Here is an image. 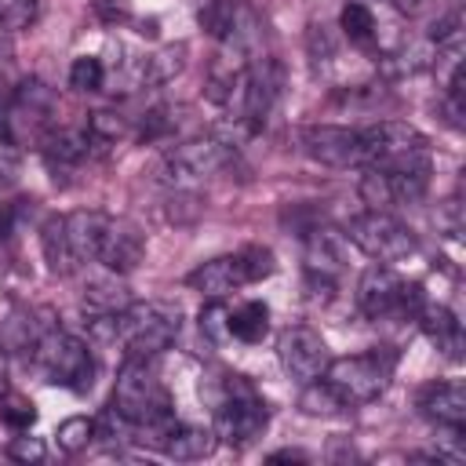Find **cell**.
Returning <instances> with one entry per match:
<instances>
[{"mask_svg": "<svg viewBox=\"0 0 466 466\" xmlns=\"http://www.w3.org/2000/svg\"><path fill=\"white\" fill-rule=\"evenodd\" d=\"M106 218L109 215H102V211H69L66 215V237H69V248H73L76 262H91L98 255Z\"/></svg>", "mask_w": 466, "mask_h": 466, "instance_id": "obj_22", "label": "cell"}, {"mask_svg": "<svg viewBox=\"0 0 466 466\" xmlns=\"http://www.w3.org/2000/svg\"><path fill=\"white\" fill-rule=\"evenodd\" d=\"M346 262H350V240H346V233H339L335 226H313V229H306V273L339 280V273L346 269Z\"/></svg>", "mask_w": 466, "mask_h": 466, "instance_id": "obj_14", "label": "cell"}, {"mask_svg": "<svg viewBox=\"0 0 466 466\" xmlns=\"http://www.w3.org/2000/svg\"><path fill=\"white\" fill-rule=\"evenodd\" d=\"M51 116H55V91L36 80V76H25L18 87H15V102H11V120H7V138L15 135H44L51 127Z\"/></svg>", "mask_w": 466, "mask_h": 466, "instance_id": "obj_13", "label": "cell"}, {"mask_svg": "<svg viewBox=\"0 0 466 466\" xmlns=\"http://www.w3.org/2000/svg\"><path fill=\"white\" fill-rule=\"evenodd\" d=\"M55 441H58V448H62L66 455H80V451L95 441V419H87V415H69V419H62L58 430H55Z\"/></svg>", "mask_w": 466, "mask_h": 466, "instance_id": "obj_28", "label": "cell"}, {"mask_svg": "<svg viewBox=\"0 0 466 466\" xmlns=\"http://www.w3.org/2000/svg\"><path fill=\"white\" fill-rule=\"evenodd\" d=\"M415 320H419L422 335H426L441 353L459 357V350H462V328H459V317H455L444 302H426Z\"/></svg>", "mask_w": 466, "mask_h": 466, "instance_id": "obj_18", "label": "cell"}, {"mask_svg": "<svg viewBox=\"0 0 466 466\" xmlns=\"http://www.w3.org/2000/svg\"><path fill=\"white\" fill-rule=\"evenodd\" d=\"M40 248H44L47 269L58 273V277H69V273L80 266L76 255H73V248H69V237H66V215H51V218L44 222V229H40Z\"/></svg>", "mask_w": 466, "mask_h": 466, "instance_id": "obj_23", "label": "cell"}, {"mask_svg": "<svg viewBox=\"0 0 466 466\" xmlns=\"http://www.w3.org/2000/svg\"><path fill=\"white\" fill-rule=\"evenodd\" d=\"M11 102H15V87L0 76V135L7 138V120H11Z\"/></svg>", "mask_w": 466, "mask_h": 466, "instance_id": "obj_38", "label": "cell"}, {"mask_svg": "<svg viewBox=\"0 0 466 466\" xmlns=\"http://www.w3.org/2000/svg\"><path fill=\"white\" fill-rule=\"evenodd\" d=\"M200 211H204V200H200L193 189H186V186H178V189L167 197V218H171L175 226L193 222Z\"/></svg>", "mask_w": 466, "mask_h": 466, "instance_id": "obj_35", "label": "cell"}, {"mask_svg": "<svg viewBox=\"0 0 466 466\" xmlns=\"http://www.w3.org/2000/svg\"><path fill=\"white\" fill-rule=\"evenodd\" d=\"M11 393V382H7V353L0 350V397Z\"/></svg>", "mask_w": 466, "mask_h": 466, "instance_id": "obj_40", "label": "cell"}, {"mask_svg": "<svg viewBox=\"0 0 466 466\" xmlns=\"http://www.w3.org/2000/svg\"><path fill=\"white\" fill-rule=\"evenodd\" d=\"M87 135L95 138V142H120L131 127H127V120L120 116V113H113V109H95V113H87Z\"/></svg>", "mask_w": 466, "mask_h": 466, "instance_id": "obj_32", "label": "cell"}, {"mask_svg": "<svg viewBox=\"0 0 466 466\" xmlns=\"http://www.w3.org/2000/svg\"><path fill=\"white\" fill-rule=\"evenodd\" d=\"M215 444H218L215 430L175 422V430L167 433V441H164L160 451H164L167 459H175V462H197V459H208V455L215 451Z\"/></svg>", "mask_w": 466, "mask_h": 466, "instance_id": "obj_20", "label": "cell"}, {"mask_svg": "<svg viewBox=\"0 0 466 466\" xmlns=\"http://www.w3.org/2000/svg\"><path fill=\"white\" fill-rule=\"evenodd\" d=\"M299 146L309 160L324 167H360V131L339 124H309L299 131Z\"/></svg>", "mask_w": 466, "mask_h": 466, "instance_id": "obj_11", "label": "cell"}, {"mask_svg": "<svg viewBox=\"0 0 466 466\" xmlns=\"http://www.w3.org/2000/svg\"><path fill=\"white\" fill-rule=\"evenodd\" d=\"M360 167H430V142L404 120H379L360 127Z\"/></svg>", "mask_w": 466, "mask_h": 466, "instance_id": "obj_4", "label": "cell"}, {"mask_svg": "<svg viewBox=\"0 0 466 466\" xmlns=\"http://www.w3.org/2000/svg\"><path fill=\"white\" fill-rule=\"evenodd\" d=\"M146 258V233L131 222V218H106L102 240H98V255L95 262H102L109 273L124 277L131 269H138V262Z\"/></svg>", "mask_w": 466, "mask_h": 466, "instance_id": "obj_12", "label": "cell"}, {"mask_svg": "<svg viewBox=\"0 0 466 466\" xmlns=\"http://www.w3.org/2000/svg\"><path fill=\"white\" fill-rule=\"evenodd\" d=\"M44 455H47L44 441L40 437H29V430H22L18 437H11V444H7V459L22 462V466H36V462H44Z\"/></svg>", "mask_w": 466, "mask_h": 466, "instance_id": "obj_37", "label": "cell"}, {"mask_svg": "<svg viewBox=\"0 0 466 466\" xmlns=\"http://www.w3.org/2000/svg\"><path fill=\"white\" fill-rule=\"evenodd\" d=\"M419 411L433 426H466V390H462V382H430L419 393Z\"/></svg>", "mask_w": 466, "mask_h": 466, "instance_id": "obj_15", "label": "cell"}, {"mask_svg": "<svg viewBox=\"0 0 466 466\" xmlns=\"http://www.w3.org/2000/svg\"><path fill=\"white\" fill-rule=\"evenodd\" d=\"M33 360L44 371V379L51 386L73 390V393H87L95 382V357L87 350L84 339L62 331V328H47L36 346H33Z\"/></svg>", "mask_w": 466, "mask_h": 466, "instance_id": "obj_3", "label": "cell"}, {"mask_svg": "<svg viewBox=\"0 0 466 466\" xmlns=\"http://www.w3.org/2000/svg\"><path fill=\"white\" fill-rule=\"evenodd\" d=\"M182 331V313L171 302H131L116 317V342L127 350V357H157L171 350V342Z\"/></svg>", "mask_w": 466, "mask_h": 466, "instance_id": "obj_1", "label": "cell"}, {"mask_svg": "<svg viewBox=\"0 0 466 466\" xmlns=\"http://www.w3.org/2000/svg\"><path fill=\"white\" fill-rule=\"evenodd\" d=\"M109 408L116 415H124L131 426L153 422L160 415H171L167 393L160 390V382H157L153 368L146 364V357H127L124 360V368L116 371V382H113Z\"/></svg>", "mask_w": 466, "mask_h": 466, "instance_id": "obj_5", "label": "cell"}, {"mask_svg": "<svg viewBox=\"0 0 466 466\" xmlns=\"http://www.w3.org/2000/svg\"><path fill=\"white\" fill-rule=\"evenodd\" d=\"M277 357H280V368L288 371V379H295L299 386L320 379L324 368H328V360H331L328 342L320 339V331H313L306 324H295V328H284L280 331Z\"/></svg>", "mask_w": 466, "mask_h": 466, "instance_id": "obj_10", "label": "cell"}, {"mask_svg": "<svg viewBox=\"0 0 466 466\" xmlns=\"http://www.w3.org/2000/svg\"><path fill=\"white\" fill-rule=\"evenodd\" d=\"M346 240H350L357 251H364L371 262H382V266H393V262L408 258V255L419 248L415 233H411L400 218H393L390 211H371V208H368L364 215L350 218Z\"/></svg>", "mask_w": 466, "mask_h": 466, "instance_id": "obj_7", "label": "cell"}, {"mask_svg": "<svg viewBox=\"0 0 466 466\" xmlns=\"http://www.w3.org/2000/svg\"><path fill=\"white\" fill-rule=\"evenodd\" d=\"M306 459H309V455L299 451V448H280V451L269 455V462H306Z\"/></svg>", "mask_w": 466, "mask_h": 466, "instance_id": "obj_39", "label": "cell"}, {"mask_svg": "<svg viewBox=\"0 0 466 466\" xmlns=\"http://www.w3.org/2000/svg\"><path fill=\"white\" fill-rule=\"evenodd\" d=\"M237 262H240L244 284H258V280L273 277V269H277L273 251H269V248H262V244H248L244 251H237Z\"/></svg>", "mask_w": 466, "mask_h": 466, "instance_id": "obj_30", "label": "cell"}, {"mask_svg": "<svg viewBox=\"0 0 466 466\" xmlns=\"http://www.w3.org/2000/svg\"><path fill=\"white\" fill-rule=\"evenodd\" d=\"M0 422H4V426H11L15 433L33 430V422H36V408H33V400L4 393V397H0Z\"/></svg>", "mask_w": 466, "mask_h": 466, "instance_id": "obj_34", "label": "cell"}, {"mask_svg": "<svg viewBox=\"0 0 466 466\" xmlns=\"http://www.w3.org/2000/svg\"><path fill=\"white\" fill-rule=\"evenodd\" d=\"M357 306L368 320H386V317L415 320L419 309L426 306V291L419 280H400L390 266L371 262L357 280Z\"/></svg>", "mask_w": 466, "mask_h": 466, "instance_id": "obj_2", "label": "cell"}, {"mask_svg": "<svg viewBox=\"0 0 466 466\" xmlns=\"http://www.w3.org/2000/svg\"><path fill=\"white\" fill-rule=\"evenodd\" d=\"M91 142L87 127H47L40 135V153L51 167H73L91 153Z\"/></svg>", "mask_w": 466, "mask_h": 466, "instance_id": "obj_17", "label": "cell"}, {"mask_svg": "<svg viewBox=\"0 0 466 466\" xmlns=\"http://www.w3.org/2000/svg\"><path fill=\"white\" fill-rule=\"evenodd\" d=\"M229 160H233V146H229V142H222V138H215V135H200V138L178 142V146L164 157V175H167V182L186 186V182L218 175Z\"/></svg>", "mask_w": 466, "mask_h": 466, "instance_id": "obj_9", "label": "cell"}, {"mask_svg": "<svg viewBox=\"0 0 466 466\" xmlns=\"http://www.w3.org/2000/svg\"><path fill=\"white\" fill-rule=\"evenodd\" d=\"M299 408L313 419H335L346 411L342 397L324 382V379H313V382H302V393H299Z\"/></svg>", "mask_w": 466, "mask_h": 466, "instance_id": "obj_27", "label": "cell"}, {"mask_svg": "<svg viewBox=\"0 0 466 466\" xmlns=\"http://www.w3.org/2000/svg\"><path fill=\"white\" fill-rule=\"evenodd\" d=\"M36 317H40V309H25V306L11 309V313L0 320V350H4V353H33L36 339H40L47 328H55V324L36 320Z\"/></svg>", "mask_w": 466, "mask_h": 466, "instance_id": "obj_19", "label": "cell"}, {"mask_svg": "<svg viewBox=\"0 0 466 466\" xmlns=\"http://www.w3.org/2000/svg\"><path fill=\"white\" fill-rule=\"evenodd\" d=\"M229 335L248 346L262 342L269 335V306L262 299H248L237 309H229Z\"/></svg>", "mask_w": 466, "mask_h": 466, "instance_id": "obj_24", "label": "cell"}, {"mask_svg": "<svg viewBox=\"0 0 466 466\" xmlns=\"http://www.w3.org/2000/svg\"><path fill=\"white\" fill-rule=\"evenodd\" d=\"M266 422H269L266 400L248 382H240V375H233V382H226L222 404L215 408V437L233 448H244L255 437H262Z\"/></svg>", "mask_w": 466, "mask_h": 466, "instance_id": "obj_8", "label": "cell"}, {"mask_svg": "<svg viewBox=\"0 0 466 466\" xmlns=\"http://www.w3.org/2000/svg\"><path fill=\"white\" fill-rule=\"evenodd\" d=\"M106 84V66L95 55H76L69 66V87L73 91H98Z\"/></svg>", "mask_w": 466, "mask_h": 466, "instance_id": "obj_31", "label": "cell"}, {"mask_svg": "<svg viewBox=\"0 0 466 466\" xmlns=\"http://www.w3.org/2000/svg\"><path fill=\"white\" fill-rule=\"evenodd\" d=\"M339 29L350 44L357 47H371L379 40V22H375V11L360 0H350L342 11H339Z\"/></svg>", "mask_w": 466, "mask_h": 466, "instance_id": "obj_25", "label": "cell"}, {"mask_svg": "<svg viewBox=\"0 0 466 466\" xmlns=\"http://www.w3.org/2000/svg\"><path fill=\"white\" fill-rule=\"evenodd\" d=\"M186 55H189V47L178 40V44H160L157 51H149L146 58H142V66H138V80L146 84V87H164V84H171L182 69H186Z\"/></svg>", "mask_w": 466, "mask_h": 466, "instance_id": "obj_21", "label": "cell"}, {"mask_svg": "<svg viewBox=\"0 0 466 466\" xmlns=\"http://www.w3.org/2000/svg\"><path fill=\"white\" fill-rule=\"evenodd\" d=\"M393 371V357L382 353H353V357H335L324 368V382L342 397L346 408L353 404H371L386 393Z\"/></svg>", "mask_w": 466, "mask_h": 466, "instance_id": "obj_6", "label": "cell"}, {"mask_svg": "<svg viewBox=\"0 0 466 466\" xmlns=\"http://www.w3.org/2000/svg\"><path fill=\"white\" fill-rule=\"evenodd\" d=\"M200 335L211 346H226L233 339L229 335V306L222 299H208V306L200 309Z\"/></svg>", "mask_w": 466, "mask_h": 466, "instance_id": "obj_29", "label": "cell"}, {"mask_svg": "<svg viewBox=\"0 0 466 466\" xmlns=\"http://www.w3.org/2000/svg\"><path fill=\"white\" fill-rule=\"evenodd\" d=\"M127 306H131V295L116 280H98V284H91L84 291V313L87 317H116Z\"/></svg>", "mask_w": 466, "mask_h": 466, "instance_id": "obj_26", "label": "cell"}, {"mask_svg": "<svg viewBox=\"0 0 466 466\" xmlns=\"http://www.w3.org/2000/svg\"><path fill=\"white\" fill-rule=\"evenodd\" d=\"M175 131V109L171 106H153L149 113H142L138 127H135V138L138 142H157V138H167Z\"/></svg>", "mask_w": 466, "mask_h": 466, "instance_id": "obj_33", "label": "cell"}, {"mask_svg": "<svg viewBox=\"0 0 466 466\" xmlns=\"http://www.w3.org/2000/svg\"><path fill=\"white\" fill-rule=\"evenodd\" d=\"M40 11V0H0V25L11 29H25Z\"/></svg>", "mask_w": 466, "mask_h": 466, "instance_id": "obj_36", "label": "cell"}, {"mask_svg": "<svg viewBox=\"0 0 466 466\" xmlns=\"http://www.w3.org/2000/svg\"><path fill=\"white\" fill-rule=\"evenodd\" d=\"M186 284H189L193 291H200L204 299H226L229 291L244 288V273H240L237 255H218V258H211V262H200V266L186 277Z\"/></svg>", "mask_w": 466, "mask_h": 466, "instance_id": "obj_16", "label": "cell"}]
</instances>
